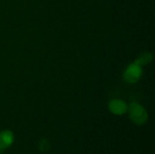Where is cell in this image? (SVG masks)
Instances as JSON below:
<instances>
[{
  "label": "cell",
  "mask_w": 155,
  "mask_h": 154,
  "mask_svg": "<svg viewBox=\"0 0 155 154\" xmlns=\"http://www.w3.org/2000/svg\"><path fill=\"white\" fill-rule=\"evenodd\" d=\"M129 113H130V118L131 120L139 125H142L146 123L148 119V114L144 108L141 106L140 104L137 103H132L129 108Z\"/></svg>",
  "instance_id": "1"
},
{
  "label": "cell",
  "mask_w": 155,
  "mask_h": 154,
  "mask_svg": "<svg viewBox=\"0 0 155 154\" xmlns=\"http://www.w3.org/2000/svg\"><path fill=\"white\" fill-rule=\"evenodd\" d=\"M142 75V69L141 66L136 64L135 63L132 64L128 66L124 73V79L129 83H135L139 80Z\"/></svg>",
  "instance_id": "2"
},
{
  "label": "cell",
  "mask_w": 155,
  "mask_h": 154,
  "mask_svg": "<svg viewBox=\"0 0 155 154\" xmlns=\"http://www.w3.org/2000/svg\"><path fill=\"white\" fill-rule=\"evenodd\" d=\"M14 135L10 131H4L0 133V150L4 151L12 145Z\"/></svg>",
  "instance_id": "3"
},
{
  "label": "cell",
  "mask_w": 155,
  "mask_h": 154,
  "mask_svg": "<svg viewBox=\"0 0 155 154\" xmlns=\"http://www.w3.org/2000/svg\"><path fill=\"white\" fill-rule=\"evenodd\" d=\"M109 109L113 113L121 115L127 111V105L121 100H114L110 103Z\"/></svg>",
  "instance_id": "4"
},
{
  "label": "cell",
  "mask_w": 155,
  "mask_h": 154,
  "mask_svg": "<svg viewBox=\"0 0 155 154\" xmlns=\"http://www.w3.org/2000/svg\"><path fill=\"white\" fill-rule=\"evenodd\" d=\"M151 60H152V54H148V53H145V54H143L135 61V64H138L139 66H142V65H144V64H147L148 63H150Z\"/></svg>",
  "instance_id": "5"
},
{
  "label": "cell",
  "mask_w": 155,
  "mask_h": 154,
  "mask_svg": "<svg viewBox=\"0 0 155 154\" xmlns=\"http://www.w3.org/2000/svg\"><path fill=\"white\" fill-rule=\"evenodd\" d=\"M39 148L42 152H46L49 149V143L46 140H42L39 145Z\"/></svg>",
  "instance_id": "6"
}]
</instances>
